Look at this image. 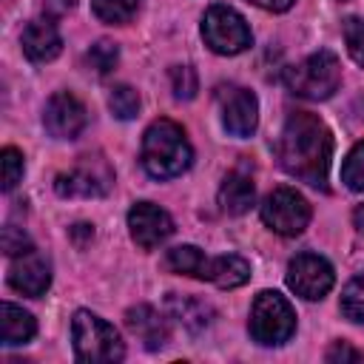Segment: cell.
<instances>
[{
	"label": "cell",
	"instance_id": "3957f363",
	"mask_svg": "<svg viewBox=\"0 0 364 364\" xmlns=\"http://www.w3.org/2000/svg\"><path fill=\"white\" fill-rule=\"evenodd\" d=\"M71 341L74 353L85 364H114L125 358V347L114 324L100 318L91 310H77L71 318Z\"/></svg>",
	"mask_w": 364,
	"mask_h": 364
},
{
	"label": "cell",
	"instance_id": "8992f818",
	"mask_svg": "<svg viewBox=\"0 0 364 364\" xmlns=\"http://www.w3.org/2000/svg\"><path fill=\"white\" fill-rule=\"evenodd\" d=\"M202 37H205L210 51L225 54V57L242 54L253 43L247 20L236 9L225 6V3H216V6H210L205 11V17H202Z\"/></svg>",
	"mask_w": 364,
	"mask_h": 364
},
{
	"label": "cell",
	"instance_id": "1f68e13d",
	"mask_svg": "<svg viewBox=\"0 0 364 364\" xmlns=\"http://www.w3.org/2000/svg\"><path fill=\"white\" fill-rule=\"evenodd\" d=\"M247 3H253V6H259L264 11H287L296 0H247Z\"/></svg>",
	"mask_w": 364,
	"mask_h": 364
},
{
	"label": "cell",
	"instance_id": "ac0fdd59",
	"mask_svg": "<svg viewBox=\"0 0 364 364\" xmlns=\"http://www.w3.org/2000/svg\"><path fill=\"white\" fill-rule=\"evenodd\" d=\"M165 307H168L171 318H176V321H179L185 330H191V333L205 330V327L210 324V318H213L210 304H205L202 299H193V296H176V293H171V296L165 299Z\"/></svg>",
	"mask_w": 364,
	"mask_h": 364
},
{
	"label": "cell",
	"instance_id": "4316f807",
	"mask_svg": "<svg viewBox=\"0 0 364 364\" xmlns=\"http://www.w3.org/2000/svg\"><path fill=\"white\" fill-rule=\"evenodd\" d=\"M341 31H344L347 54L353 57L355 65H364V20L361 17H347L341 23Z\"/></svg>",
	"mask_w": 364,
	"mask_h": 364
},
{
	"label": "cell",
	"instance_id": "8fae6325",
	"mask_svg": "<svg viewBox=\"0 0 364 364\" xmlns=\"http://www.w3.org/2000/svg\"><path fill=\"white\" fill-rule=\"evenodd\" d=\"M88 122V114H85V105L68 94V91H57L48 102H46V111H43V125L46 131L54 136V139H74L82 134Z\"/></svg>",
	"mask_w": 364,
	"mask_h": 364
},
{
	"label": "cell",
	"instance_id": "9c48e42d",
	"mask_svg": "<svg viewBox=\"0 0 364 364\" xmlns=\"http://www.w3.org/2000/svg\"><path fill=\"white\" fill-rule=\"evenodd\" d=\"M333 282H336L333 264L318 253H299L287 264V287L307 301L324 299L330 293Z\"/></svg>",
	"mask_w": 364,
	"mask_h": 364
},
{
	"label": "cell",
	"instance_id": "30bf717a",
	"mask_svg": "<svg viewBox=\"0 0 364 364\" xmlns=\"http://www.w3.org/2000/svg\"><path fill=\"white\" fill-rule=\"evenodd\" d=\"M216 102L222 108V125L230 136H250L259 125V102H256V94L242 88V85H219L216 88Z\"/></svg>",
	"mask_w": 364,
	"mask_h": 364
},
{
	"label": "cell",
	"instance_id": "f1b7e54d",
	"mask_svg": "<svg viewBox=\"0 0 364 364\" xmlns=\"http://www.w3.org/2000/svg\"><path fill=\"white\" fill-rule=\"evenodd\" d=\"M0 159H3V191H11L23 179V168H26L23 154L17 148H3Z\"/></svg>",
	"mask_w": 364,
	"mask_h": 364
},
{
	"label": "cell",
	"instance_id": "7c38bea8",
	"mask_svg": "<svg viewBox=\"0 0 364 364\" xmlns=\"http://www.w3.org/2000/svg\"><path fill=\"white\" fill-rule=\"evenodd\" d=\"M128 230L142 250H154L173 233V219L154 202H136L128 210Z\"/></svg>",
	"mask_w": 364,
	"mask_h": 364
},
{
	"label": "cell",
	"instance_id": "e0dca14e",
	"mask_svg": "<svg viewBox=\"0 0 364 364\" xmlns=\"http://www.w3.org/2000/svg\"><path fill=\"white\" fill-rule=\"evenodd\" d=\"M37 333V321L28 310L11 304V301H3L0 304V338L6 347H17V344H26L31 341Z\"/></svg>",
	"mask_w": 364,
	"mask_h": 364
},
{
	"label": "cell",
	"instance_id": "484cf974",
	"mask_svg": "<svg viewBox=\"0 0 364 364\" xmlns=\"http://www.w3.org/2000/svg\"><path fill=\"white\" fill-rule=\"evenodd\" d=\"M171 91L176 100H193L199 91V77L191 65H173L171 68Z\"/></svg>",
	"mask_w": 364,
	"mask_h": 364
},
{
	"label": "cell",
	"instance_id": "83f0119b",
	"mask_svg": "<svg viewBox=\"0 0 364 364\" xmlns=\"http://www.w3.org/2000/svg\"><path fill=\"white\" fill-rule=\"evenodd\" d=\"M0 245H3V253L6 256H23V253H28L34 245H31V239H28V233L23 230V228H14V225H6L3 228V233H0Z\"/></svg>",
	"mask_w": 364,
	"mask_h": 364
},
{
	"label": "cell",
	"instance_id": "d6a6232c",
	"mask_svg": "<svg viewBox=\"0 0 364 364\" xmlns=\"http://www.w3.org/2000/svg\"><path fill=\"white\" fill-rule=\"evenodd\" d=\"M71 236H74V242L82 247L85 242L94 239V228H91V225H74V228H71Z\"/></svg>",
	"mask_w": 364,
	"mask_h": 364
},
{
	"label": "cell",
	"instance_id": "277c9868",
	"mask_svg": "<svg viewBox=\"0 0 364 364\" xmlns=\"http://www.w3.org/2000/svg\"><path fill=\"white\" fill-rule=\"evenodd\" d=\"M284 85L290 94L304 100H327L341 85V65L338 57L327 48L307 54L301 63L284 71Z\"/></svg>",
	"mask_w": 364,
	"mask_h": 364
},
{
	"label": "cell",
	"instance_id": "52a82bcc",
	"mask_svg": "<svg viewBox=\"0 0 364 364\" xmlns=\"http://www.w3.org/2000/svg\"><path fill=\"white\" fill-rule=\"evenodd\" d=\"M262 222L282 236H299L310 222L307 199L293 188H276L262 202Z\"/></svg>",
	"mask_w": 364,
	"mask_h": 364
},
{
	"label": "cell",
	"instance_id": "4dcf8cb0",
	"mask_svg": "<svg viewBox=\"0 0 364 364\" xmlns=\"http://www.w3.org/2000/svg\"><path fill=\"white\" fill-rule=\"evenodd\" d=\"M43 9H46L48 17H63V14H68L74 9V0H46Z\"/></svg>",
	"mask_w": 364,
	"mask_h": 364
},
{
	"label": "cell",
	"instance_id": "5b68a950",
	"mask_svg": "<svg viewBox=\"0 0 364 364\" xmlns=\"http://www.w3.org/2000/svg\"><path fill=\"white\" fill-rule=\"evenodd\" d=\"M296 333V310L276 290H262L250 307V336L264 347H279Z\"/></svg>",
	"mask_w": 364,
	"mask_h": 364
},
{
	"label": "cell",
	"instance_id": "d6986e66",
	"mask_svg": "<svg viewBox=\"0 0 364 364\" xmlns=\"http://www.w3.org/2000/svg\"><path fill=\"white\" fill-rule=\"evenodd\" d=\"M247 279H250V264H247L242 256H236V253L216 256V259L208 262V276H205V282H213V284L222 287V290L242 287Z\"/></svg>",
	"mask_w": 364,
	"mask_h": 364
},
{
	"label": "cell",
	"instance_id": "7402d4cb",
	"mask_svg": "<svg viewBox=\"0 0 364 364\" xmlns=\"http://www.w3.org/2000/svg\"><path fill=\"white\" fill-rule=\"evenodd\" d=\"M341 182L355 191V193H364V139L355 142L350 148V154L344 156V165H341Z\"/></svg>",
	"mask_w": 364,
	"mask_h": 364
},
{
	"label": "cell",
	"instance_id": "cb8c5ba5",
	"mask_svg": "<svg viewBox=\"0 0 364 364\" xmlns=\"http://www.w3.org/2000/svg\"><path fill=\"white\" fill-rule=\"evenodd\" d=\"M108 108L119 119H134L139 114V94L131 85H114L108 97Z\"/></svg>",
	"mask_w": 364,
	"mask_h": 364
},
{
	"label": "cell",
	"instance_id": "4fadbf2b",
	"mask_svg": "<svg viewBox=\"0 0 364 364\" xmlns=\"http://www.w3.org/2000/svg\"><path fill=\"white\" fill-rule=\"evenodd\" d=\"M9 284L23 296H31V299L43 296L48 290V284H51L48 259L43 253H37L34 247L28 253H23V256H14V262L9 267Z\"/></svg>",
	"mask_w": 364,
	"mask_h": 364
},
{
	"label": "cell",
	"instance_id": "ffe728a7",
	"mask_svg": "<svg viewBox=\"0 0 364 364\" xmlns=\"http://www.w3.org/2000/svg\"><path fill=\"white\" fill-rule=\"evenodd\" d=\"M208 262H210V259H208L196 245H176V247H171L168 256H165L168 270H173V273H179V276L202 279V282H205V276H208Z\"/></svg>",
	"mask_w": 364,
	"mask_h": 364
},
{
	"label": "cell",
	"instance_id": "d4e9b609",
	"mask_svg": "<svg viewBox=\"0 0 364 364\" xmlns=\"http://www.w3.org/2000/svg\"><path fill=\"white\" fill-rule=\"evenodd\" d=\"M117 60H119V48H117L111 40H100V43H94V46L88 48V54H85V63H88L100 77L111 74L114 65H117Z\"/></svg>",
	"mask_w": 364,
	"mask_h": 364
},
{
	"label": "cell",
	"instance_id": "2e32d148",
	"mask_svg": "<svg viewBox=\"0 0 364 364\" xmlns=\"http://www.w3.org/2000/svg\"><path fill=\"white\" fill-rule=\"evenodd\" d=\"M256 202V185L247 173L242 171H230L219 188V205L225 213L230 216H242L250 210V205Z\"/></svg>",
	"mask_w": 364,
	"mask_h": 364
},
{
	"label": "cell",
	"instance_id": "836d02e7",
	"mask_svg": "<svg viewBox=\"0 0 364 364\" xmlns=\"http://www.w3.org/2000/svg\"><path fill=\"white\" fill-rule=\"evenodd\" d=\"M353 225H355V230L364 236V205H358V208L353 210Z\"/></svg>",
	"mask_w": 364,
	"mask_h": 364
},
{
	"label": "cell",
	"instance_id": "9a60e30c",
	"mask_svg": "<svg viewBox=\"0 0 364 364\" xmlns=\"http://www.w3.org/2000/svg\"><path fill=\"white\" fill-rule=\"evenodd\" d=\"M20 43H23V54L31 63H48L63 51V37L51 20H31L23 28Z\"/></svg>",
	"mask_w": 364,
	"mask_h": 364
},
{
	"label": "cell",
	"instance_id": "7a4b0ae2",
	"mask_svg": "<svg viewBox=\"0 0 364 364\" xmlns=\"http://www.w3.org/2000/svg\"><path fill=\"white\" fill-rule=\"evenodd\" d=\"M142 168L154 179H173L193 162V148L173 119H154L142 134Z\"/></svg>",
	"mask_w": 364,
	"mask_h": 364
},
{
	"label": "cell",
	"instance_id": "44dd1931",
	"mask_svg": "<svg viewBox=\"0 0 364 364\" xmlns=\"http://www.w3.org/2000/svg\"><path fill=\"white\" fill-rule=\"evenodd\" d=\"M91 11L108 26H125L136 17L139 0H91Z\"/></svg>",
	"mask_w": 364,
	"mask_h": 364
},
{
	"label": "cell",
	"instance_id": "603a6c76",
	"mask_svg": "<svg viewBox=\"0 0 364 364\" xmlns=\"http://www.w3.org/2000/svg\"><path fill=\"white\" fill-rule=\"evenodd\" d=\"M341 313L350 321H364V273L353 276L341 290Z\"/></svg>",
	"mask_w": 364,
	"mask_h": 364
},
{
	"label": "cell",
	"instance_id": "5bb4252c",
	"mask_svg": "<svg viewBox=\"0 0 364 364\" xmlns=\"http://www.w3.org/2000/svg\"><path fill=\"white\" fill-rule=\"evenodd\" d=\"M125 324L128 330L142 341L145 350H162L171 338V327L165 321V316L151 307V304H136L125 313Z\"/></svg>",
	"mask_w": 364,
	"mask_h": 364
},
{
	"label": "cell",
	"instance_id": "f546056e",
	"mask_svg": "<svg viewBox=\"0 0 364 364\" xmlns=\"http://www.w3.org/2000/svg\"><path fill=\"white\" fill-rule=\"evenodd\" d=\"M324 358H327L330 364H338V361H358V358H361V353H358V350H353L347 341H336V344H330V347H327Z\"/></svg>",
	"mask_w": 364,
	"mask_h": 364
},
{
	"label": "cell",
	"instance_id": "6da1fadb",
	"mask_svg": "<svg viewBox=\"0 0 364 364\" xmlns=\"http://www.w3.org/2000/svg\"><path fill=\"white\" fill-rule=\"evenodd\" d=\"M276 156L290 176L313 188H327V173L333 159V134L321 117L310 111H293L284 119L282 134L276 139Z\"/></svg>",
	"mask_w": 364,
	"mask_h": 364
},
{
	"label": "cell",
	"instance_id": "ba28073f",
	"mask_svg": "<svg viewBox=\"0 0 364 364\" xmlns=\"http://www.w3.org/2000/svg\"><path fill=\"white\" fill-rule=\"evenodd\" d=\"M111 185H114V173L102 156H82L71 171H63L54 179V191L65 199H71V196H82V199L105 196L111 191Z\"/></svg>",
	"mask_w": 364,
	"mask_h": 364
}]
</instances>
